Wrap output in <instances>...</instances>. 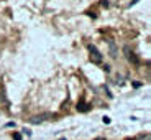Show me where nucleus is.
Here are the masks:
<instances>
[{"label":"nucleus","instance_id":"nucleus-1","mask_svg":"<svg viewBox=\"0 0 151 140\" xmlns=\"http://www.w3.org/2000/svg\"><path fill=\"white\" fill-rule=\"evenodd\" d=\"M89 49H91V61H92V63H95V65L102 63V53L97 49V46L91 45V46H89Z\"/></svg>","mask_w":151,"mask_h":140},{"label":"nucleus","instance_id":"nucleus-2","mask_svg":"<svg viewBox=\"0 0 151 140\" xmlns=\"http://www.w3.org/2000/svg\"><path fill=\"white\" fill-rule=\"evenodd\" d=\"M51 117H53V114L46 112V114H40V115H33V117L30 119V122L31 124H41V122L46 120V119H51Z\"/></svg>","mask_w":151,"mask_h":140},{"label":"nucleus","instance_id":"nucleus-3","mask_svg":"<svg viewBox=\"0 0 151 140\" xmlns=\"http://www.w3.org/2000/svg\"><path fill=\"white\" fill-rule=\"evenodd\" d=\"M125 53H127V58H128V59L132 61L133 65H138V63H140V59H138V58H136L135 54L130 53V48H125Z\"/></svg>","mask_w":151,"mask_h":140},{"label":"nucleus","instance_id":"nucleus-4","mask_svg":"<svg viewBox=\"0 0 151 140\" xmlns=\"http://www.w3.org/2000/svg\"><path fill=\"white\" fill-rule=\"evenodd\" d=\"M110 53H112L113 58H117V49H115V45H113V43H110Z\"/></svg>","mask_w":151,"mask_h":140},{"label":"nucleus","instance_id":"nucleus-5","mask_svg":"<svg viewBox=\"0 0 151 140\" xmlns=\"http://www.w3.org/2000/svg\"><path fill=\"white\" fill-rule=\"evenodd\" d=\"M77 110H87V104H86V102L77 104Z\"/></svg>","mask_w":151,"mask_h":140},{"label":"nucleus","instance_id":"nucleus-6","mask_svg":"<svg viewBox=\"0 0 151 140\" xmlns=\"http://www.w3.org/2000/svg\"><path fill=\"white\" fill-rule=\"evenodd\" d=\"M102 120H104V124H110V117H104Z\"/></svg>","mask_w":151,"mask_h":140},{"label":"nucleus","instance_id":"nucleus-7","mask_svg":"<svg viewBox=\"0 0 151 140\" xmlns=\"http://www.w3.org/2000/svg\"><path fill=\"white\" fill-rule=\"evenodd\" d=\"M13 139H15V140H22V135H20V133H15V135H13Z\"/></svg>","mask_w":151,"mask_h":140},{"label":"nucleus","instance_id":"nucleus-8","mask_svg":"<svg viewBox=\"0 0 151 140\" xmlns=\"http://www.w3.org/2000/svg\"><path fill=\"white\" fill-rule=\"evenodd\" d=\"M23 133H27V135H31V130H30V129H25V130H23Z\"/></svg>","mask_w":151,"mask_h":140},{"label":"nucleus","instance_id":"nucleus-9","mask_svg":"<svg viewBox=\"0 0 151 140\" xmlns=\"http://www.w3.org/2000/svg\"><path fill=\"white\" fill-rule=\"evenodd\" d=\"M104 69H105V73H109V71H110V66L105 65V66H104Z\"/></svg>","mask_w":151,"mask_h":140},{"label":"nucleus","instance_id":"nucleus-10","mask_svg":"<svg viewBox=\"0 0 151 140\" xmlns=\"http://www.w3.org/2000/svg\"><path fill=\"white\" fill-rule=\"evenodd\" d=\"M94 140H105L104 137H97V139H94Z\"/></svg>","mask_w":151,"mask_h":140},{"label":"nucleus","instance_id":"nucleus-11","mask_svg":"<svg viewBox=\"0 0 151 140\" xmlns=\"http://www.w3.org/2000/svg\"><path fill=\"white\" fill-rule=\"evenodd\" d=\"M61 140H66V139H61Z\"/></svg>","mask_w":151,"mask_h":140}]
</instances>
